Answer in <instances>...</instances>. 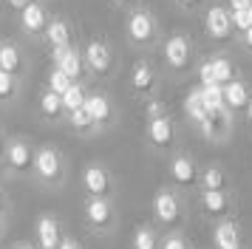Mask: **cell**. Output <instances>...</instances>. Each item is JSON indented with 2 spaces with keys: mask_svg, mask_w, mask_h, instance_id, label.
I'll use <instances>...</instances> for the list:
<instances>
[{
  "mask_svg": "<svg viewBox=\"0 0 252 249\" xmlns=\"http://www.w3.org/2000/svg\"><path fill=\"white\" fill-rule=\"evenodd\" d=\"M85 99H88L85 88H82L80 82H74V85L63 93V108H65V113H71V111H77V108H85Z\"/></svg>",
  "mask_w": 252,
  "mask_h": 249,
  "instance_id": "obj_28",
  "label": "cell"
},
{
  "mask_svg": "<svg viewBox=\"0 0 252 249\" xmlns=\"http://www.w3.org/2000/svg\"><path fill=\"white\" fill-rule=\"evenodd\" d=\"M229 204H232V198L227 190H201V207L207 215H224Z\"/></svg>",
  "mask_w": 252,
  "mask_h": 249,
  "instance_id": "obj_17",
  "label": "cell"
},
{
  "mask_svg": "<svg viewBox=\"0 0 252 249\" xmlns=\"http://www.w3.org/2000/svg\"><path fill=\"white\" fill-rule=\"evenodd\" d=\"M0 201H3V195H0Z\"/></svg>",
  "mask_w": 252,
  "mask_h": 249,
  "instance_id": "obj_46",
  "label": "cell"
},
{
  "mask_svg": "<svg viewBox=\"0 0 252 249\" xmlns=\"http://www.w3.org/2000/svg\"><path fill=\"white\" fill-rule=\"evenodd\" d=\"M238 40H241V45H244V51H247V54H252V29L247 34H241Z\"/></svg>",
  "mask_w": 252,
  "mask_h": 249,
  "instance_id": "obj_39",
  "label": "cell"
},
{
  "mask_svg": "<svg viewBox=\"0 0 252 249\" xmlns=\"http://www.w3.org/2000/svg\"><path fill=\"white\" fill-rule=\"evenodd\" d=\"M40 111H43L46 119H57L60 113H65V108H63V96L54 93V91H46V93L40 96Z\"/></svg>",
  "mask_w": 252,
  "mask_h": 249,
  "instance_id": "obj_27",
  "label": "cell"
},
{
  "mask_svg": "<svg viewBox=\"0 0 252 249\" xmlns=\"http://www.w3.org/2000/svg\"><path fill=\"white\" fill-rule=\"evenodd\" d=\"M68 122L74 130H80V133H88V130H94V127H99V124L91 119V113L85 111V108H77V111L68 113Z\"/></svg>",
  "mask_w": 252,
  "mask_h": 249,
  "instance_id": "obj_30",
  "label": "cell"
},
{
  "mask_svg": "<svg viewBox=\"0 0 252 249\" xmlns=\"http://www.w3.org/2000/svg\"><path fill=\"white\" fill-rule=\"evenodd\" d=\"M85 111L91 113V119L96 124H108L111 116H114V108H111V99L105 93H88L85 99Z\"/></svg>",
  "mask_w": 252,
  "mask_h": 249,
  "instance_id": "obj_15",
  "label": "cell"
},
{
  "mask_svg": "<svg viewBox=\"0 0 252 249\" xmlns=\"http://www.w3.org/2000/svg\"><path fill=\"white\" fill-rule=\"evenodd\" d=\"M85 215H88V221H91L94 226H108L111 218H114L111 204L105 201V198H91V201L85 204Z\"/></svg>",
  "mask_w": 252,
  "mask_h": 249,
  "instance_id": "obj_23",
  "label": "cell"
},
{
  "mask_svg": "<svg viewBox=\"0 0 252 249\" xmlns=\"http://www.w3.org/2000/svg\"><path fill=\"white\" fill-rule=\"evenodd\" d=\"M34 170L40 179L46 181H54L60 179V173H63V158L54 147H40L34 153Z\"/></svg>",
  "mask_w": 252,
  "mask_h": 249,
  "instance_id": "obj_10",
  "label": "cell"
},
{
  "mask_svg": "<svg viewBox=\"0 0 252 249\" xmlns=\"http://www.w3.org/2000/svg\"><path fill=\"white\" fill-rule=\"evenodd\" d=\"M37 238H40V247L43 249H57L60 247V226L51 215H43L37 221Z\"/></svg>",
  "mask_w": 252,
  "mask_h": 249,
  "instance_id": "obj_19",
  "label": "cell"
},
{
  "mask_svg": "<svg viewBox=\"0 0 252 249\" xmlns=\"http://www.w3.org/2000/svg\"><path fill=\"white\" fill-rule=\"evenodd\" d=\"M71 85H74V79H71L63 68H57V65L51 68V74H48V91H54V93H60V96H63Z\"/></svg>",
  "mask_w": 252,
  "mask_h": 249,
  "instance_id": "obj_29",
  "label": "cell"
},
{
  "mask_svg": "<svg viewBox=\"0 0 252 249\" xmlns=\"http://www.w3.org/2000/svg\"><path fill=\"white\" fill-rule=\"evenodd\" d=\"M184 113H187V119H190L195 127L207 119V108H204V99H201V85L187 93V99H184Z\"/></svg>",
  "mask_w": 252,
  "mask_h": 249,
  "instance_id": "obj_22",
  "label": "cell"
},
{
  "mask_svg": "<svg viewBox=\"0 0 252 249\" xmlns=\"http://www.w3.org/2000/svg\"><path fill=\"white\" fill-rule=\"evenodd\" d=\"M14 249H29V247H23V244H20V247H14Z\"/></svg>",
  "mask_w": 252,
  "mask_h": 249,
  "instance_id": "obj_44",
  "label": "cell"
},
{
  "mask_svg": "<svg viewBox=\"0 0 252 249\" xmlns=\"http://www.w3.org/2000/svg\"><path fill=\"white\" fill-rule=\"evenodd\" d=\"M224 6H227L229 11H247L252 6V0H227Z\"/></svg>",
  "mask_w": 252,
  "mask_h": 249,
  "instance_id": "obj_37",
  "label": "cell"
},
{
  "mask_svg": "<svg viewBox=\"0 0 252 249\" xmlns=\"http://www.w3.org/2000/svg\"><path fill=\"white\" fill-rule=\"evenodd\" d=\"M6 3H9V9H14V11H23L26 6L32 3V0H6Z\"/></svg>",
  "mask_w": 252,
  "mask_h": 249,
  "instance_id": "obj_41",
  "label": "cell"
},
{
  "mask_svg": "<svg viewBox=\"0 0 252 249\" xmlns=\"http://www.w3.org/2000/svg\"><path fill=\"white\" fill-rule=\"evenodd\" d=\"M130 85H133V93H139V96H153V91L159 85V71L153 68V62L139 60L130 68Z\"/></svg>",
  "mask_w": 252,
  "mask_h": 249,
  "instance_id": "obj_6",
  "label": "cell"
},
{
  "mask_svg": "<svg viewBox=\"0 0 252 249\" xmlns=\"http://www.w3.org/2000/svg\"><path fill=\"white\" fill-rule=\"evenodd\" d=\"M201 26H204V34L213 40V43H227L235 37V29H232V17H229V9L224 3H210L201 11Z\"/></svg>",
  "mask_w": 252,
  "mask_h": 249,
  "instance_id": "obj_3",
  "label": "cell"
},
{
  "mask_svg": "<svg viewBox=\"0 0 252 249\" xmlns=\"http://www.w3.org/2000/svg\"><path fill=\"white\" fill-rule=\"evenodd\" d=\"M153 213H156V218H159L161 224H167V226L179 224V221H182V204L176 198V192H170V190L156 192V198H153Z\"/></svg>",
  "mask_w": 252,
  "mask_h": 249,
  "instance_id": "obj_8",
  "label": "cell"
},
{
  "mask_svg": "<svg viewBox=\"0 0 252 249\" xmlns=\"http://www.w3.org/2000/svg\"><path fill=\"white\" fill-rule=\"evenodd\" d=\"M125 37L127 43L136 45V48H156L161 40V26H159V17L153 14V9L136 6V9L127 11Z\"/></svg>",
  "mask_w": 252,
  "mask_h": 249,
  "instance_id": "obj_1",
  "label": "cell"
},
{
  "mask_svg": "<svg viewBox=\"0 0 252 249\" xmlns=\"http://www.w3.org/2000/svg\"><path fill=\"white\" fill-rule=\"evenodd\" d=\"M250 99H252V88L247 79H232L229 85H224V102L232 113H241L250 108Z\"/></svg>",
  "mask_w": 252,
  "mask_h": 249,
  "instance_id": "obj_12",
  "label": "cell"
},
{
  "mask_svg": "<svg viewBox=\"0 0 252 249\" xmlns=\"http://www.w3.org/2000/svg\"><path fill=\"white\" fill-rule=\"evenodd\" d=\"M14 91H17L14 74H9V71H0V99H9V96H14Z\"/></svg>",
  "mask_w": 252,
  "mask_h": 249,
  "instance_id": "obj_34",
  "label": "cell"
},
{
  "mask_svg": "<svg viewBox=\"0 0 252 249\" xmlns=\"http://www.w3.org/2000/svg\"><path fill=\"white\" fill-rule=\"evenodd\" d=\"M82 184H85V190L91 192L94 198H102L105 192L111 190V176H108L105 167L91 164V167H85V173H82Z\"/></svg>",
  "mask_w": 252,
  "mask_h": 249,
  "instance_id": "obj_13",
  "label": "cell"
},
{
  "mask_svg": "<svg viewBox=\"0 0 252 249\" xmlns=\"http://www.w3.org/2000/svg\"><path fill=\"white\" fill-rule=\"evenodd\" d=\"M43 37L48 40L51 48H54V45H71V23L65 20V17H51Z\"/></svg>",
  "mask_w": 252,
  "mask_h": 249,
  "instance_id": "obj_18",
  "label": "cell"
},
{
  "mask_svg": "<svg viewBox=\"0 0 252 249\" xmlns=\"http://www.w3.org/2000/svg\"><path fill=\"white\" fill-rule=\"evenodd\" d=\"M229 17H232V29H235V37H241V34H247V31L252 29L250 9H247V11H229Z\"/></svg>",
  "mask_w": 252,
  "mask_h": 249,
  "instance_id": "obj_32",
  "label": "cell"
},
{
  "mask_svg": "<svg viewBox=\"0 0 252 249\" xmlns=\"http://www.w3.org/2000/svg\"><path fill=\"white\" fill-rule=\"evenodd\" d=\"M85 65H88V71L91 74H96V77H102V74H108L111 68H114V51H111V45L105 43L102 37H94L91 43L85 45Z\"/></svg>",
  "mask_w": 252,
  "mask_h": 249,
  "instance_id": "obj_4",
  "label": "cell"
},
{
  "mask_svg": "<svg viewBox=\"0 0 252 249\" xmlns=\"http://www.w3.org/2000/svg\"><path fill=\"white\" fill-rule=\"evenodd\" d=\"M0 71L17 74L20 71V51L12 43H0Z\"/></svg>",
  "mask_w": 252,
  "mask_h": 249,
  "instance_id": "obj_26",
  "label": "cell"
},
{
  "mask_svg": "<svg viewBox=\"0 0 252 249\" xmlns=\"http://www.w3.org/2000/svg\"><path fill=\"white\" fill-rule=\"evenodd\" d=\"M161 249H187V244H184L179 235H170L164 244H161Z\"/></svg>",
  "mask_w": 252,
  "mask_h": 249,
  "instance_id": "obj_38",
  "label": "cell"
},
{
  "mask_svg": "<svg viewBox=\"0 0 252 249\" xmlns=\"http://www.w3.org/2000/svg\"><path fill=\"white\" fill-rule=\"evenodd\" d=\"M195 57H198V48H195V40L190 34L173 31L170 37L161 40V62H164V68L173 71V74L190 71L193 62H195Z\"/></svg>",
  "mask_w": 252,
  "mask_h": 249,
  "instance_id": "obj_2",
  "label": "cell"
},
{
  "mask_svg": "<svg viewBox=\"0 0 252 249\" xmlns=\"http://www.w3.org/2000/svg\"><path fill=\"white\" fill-rule=\"evenodd\" d=\"M170 179L179 184V187H193L195 181H201V173L195 167L193 156L187 153H176L170 158Z\"/></svg>",
  "mask_w": 252,
  "mask_h": 249,
  "instance_id": "obj_9",
  "label": "cell"
},
{
  "mask_svg": "<svg viewBox=\"0 0 252 249\" xmlns=\"http://www.w3.org/2000/svg\"><path fill=\"white\" fill-rule=\"evenodd\" d=\"M210 60H213V71H216V82L218 85H229L232 79L241 77L238 68H235V62H232L227 54H213Z\"/></svg>",
  "mask_w": 252,
  "mask_h": 249,
  "instance_id": "obj_21",
  "label": "cell"
},
{
  "mask_svg": "<svg viewBox=\"0 0 252 249\" xmlns=\"http://www.w3.org/2000/svg\"><path fill=\"white\" fill-rule=\"evenodd\" d=\"M57 249H77V244H74V241H63Z\"/></svg>",
  "mask_w": 252,
  "mask_h": 249,
  "instance_id": "obj_42",
  "label": "cell"
},
{
  "mask_svg": "<svg viewBox=\"0 0 252 249\" xmlns=\"http://www.w3.org/2000/svg\"><path fill=\"white\" fill-rule=\"evenodd\" d=\"M148 142L150 147H156V150H170L176 145V124L173 119L164 113V116H156V119H148Z\"/></svg>",
  "mask_w": 252,
  "mask_h": 249,
  "instance_id": "obj_5",
  "label": "cell"
},
{
  "mask_svg": "<svg viewBox=\"0 0 252 249\" xmlns=\"http://www.w3.org/2000/svg\"><path fill=\"white\" fill-rule=\"evenodd\" d=\"M201 99H204L207 113L224 111L227 102H224V85H201Z\"/></svg>",
  "mask_w": 252,
  "mask_h": 249,
  "instance_id": "obj_24",
  "label": "cell"
},
{
  "mask_svg": "<svg viewBox=\"0 0 252 249\" xmlns=\"http://www.w3.org/2000/svg\"><path fill=\"white\" fill-rule=\"evenodd\" d=\"M213 244H216V249H241L238 226L232 224V221H221L216 226V232H213Z\"/></svg>",
  "mask_w": 252,
  "mask_h": 249,
  "instance_id": "obj_16",
  "label": "cell"
},
{
  "mask_svg": "<svg viewBox=\"0 0 252 249\" xmlns=\"http://www.w3.org/2000/svg\"><path fill=\"white\" fill-rule=\"evenodd\" d=\"M156 116H164V105L159 99H150L148 102V119H156Z\"/></svg>",
  "mask_w": 252,
  "mask_h": 249,
  "instance_id": "obj_36",
  "label": "cell"
},
{
  "mask_svg": "<svg viewBox=\"0 0 252 249\" xmlns=\"http://www.w3.org/2000/svg\"><path fill=\"white\" fill-rule=\"evenodd\" d=\"M198 130H201V136L210 139V142H221V139H227L229 130H232V111L224 108V111L207 113V119L198 124Z\"/></svg>",
  "mask_w": 252,
  "mask_h": 249,
  "instance_id": "obj_7",
  "label": "cell"
},
{
  "mask_svg": "<svg viewBox=\"0 0 252 249\" xmlns=\"http://www.w3.org/2000/svg\"><path fill=\"white\" fill-rule=\"evenodd\" d=\"M48 11L40 0H32L23 11H20V26H23L26 34H46V26H48Z\"/></svg>",
  "mask_w": 252,
  "mask_h": 249,
  "instance_id": "obj_11",
  "label": "cell"
},
{
  "mask_svg": "<svg viewBox=\"0 0 252 249\" xmlns=\"http://www.w3.org/2000/svg\"><path fill=\"white\" fill-rule=\"evenodd\" d=\"M198 79H201V85H218L216 71H213V60H210V57H204V60L198 62Z\"/></svg>",
  "mask_w": 252,
  "mask_h": 249,
  "instance_id": "obj_33",
  "label": "cell"
},
{
  "mask_svg": "<svg viewBox=\"0 0 252 249\" xmlns=\"http://www.w3.org/2000/svg\"><path fill=\"white\" fill-rule=\"evenodd\" d=\"M54 65L63 68V71H65L71 79H74V82H80V77L85 74V68H88V65H85V54H82V51H80L74 43H71L65 51H63V57H60Z\"/></svg>",
  "mask_w": 252,
  "mask_h": 249,
  "instance_id": "obj_14",
  "label": "cell"
},
{
  "mask_svg": "<svg viewBox=\"0 0 252 249\" xmlns=\"http://www.w3.org/2000/svg\"><path fill=\"white\" fill-rule=\"evenodd\" d=\"M201 190H227V173L218 164H210L201 173Z\"/></svg>",
  "mask_w": 252,
  "mask_h": 249,
  "instance_id": "obj_25",
  "label": "cell"
},
{
  "mask_svg": "<svg viewBox=\"0 0 252 249\" xmlns=\"http://www.w3.org/2000/svg\"><path fill=\"white\" fill-rule=\"evenodd\" d=\"M173 6L184 14H195V11H204V0H173Z\"/></svg>",
  "mask_w": 252,
  "mask_h": 249,
  "instance_id": "obj_35",
  "label": "cell"
},
{
  "mask_svg": "<svg viewBox=\"0 0 252 249\" xmlns=\"http://www.w3.org/2000/svg\"><path fill=\"white\" fill-rule=\"evenodd\" d=\"M133 247H136V249H159L156 232H153V229H148V226H142V229H136V238H133Z\"/></svg>",
  "mask_w": 252,
  "mask_h": 249,
  "instance_id": "obj_31",
  "label": "cell"
},
{
  "mask_svg": "<svg viewBox=\"0 0 252 249\" xmlns=\"http://www.w3.org/2000/svg\"><path fill=\"white\" fill-rule=\"evenodd\" d=\"M114 6H119V9H136V6H142V3H139V0H114Z\"/></svg>",
  "mask_w": 252,
  "mask_h": 249,
  "instance_id": "obj_40",
  "label": "cell"
},
{
  "mask_svg": "<svg viewBox=\"0 0 252 249\" xmlns=\"http://www.w3.org/2000/svg\"><path fill=\"white\" fill-rule=\"evenodd\" d=\"M6 158H9V164L14 170H26L34 164V153H32V147L26 145V142H12V145L6 147Z\"/></svg>",
  "mask_w": 252,
  "mask_h": 249,
  "instance_id": "obj_20",
  "label": "cell"
},
{
  "mask_svg": "<svg viewBox=\"0 0 252 249\" xmlns=\"http://www.w3.org/2000/svg\"><path fill=\"white\" fill-rule=\"evenodd\" d=\"M247 119H250V124H252V99H250V108H247Z\"/></svg>",
  "mask_w": 252,
  "mask_h": 249,
  "instance_id": "obj_43",
  "label": "cell"
},
{
  "mask_svg": "<svg viewBox=\"0 0 252 249\" xmlns=\"http://www.w3.org/2000/svg\"><path fill=\"white\" fill-rule=\"evenodd\" d=\"M250 17H252V6H250Z\"/></svg>",
  "mask_w": 252,
  "mask_h": 249,
  "instance_id": "obj_45",
  "label": "cell"
}]
</instances>
